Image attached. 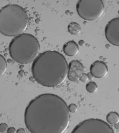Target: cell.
Masks as SVG:
<instances>
[{"mask_svg": "<svg viewBox=\"0 0 119 133\" xmlns=\"http://www.w3.org/2000/svg\"><path fill=\"white\" fill-rule=\"evenodd\" d=\"M118 14H119V11H118Z\"/></svg>", "mask_w": 119, "mask_h": 133, "instance_id": "obj_22", "label": "cell"}, {"mask_svg": "<svg viewBox=\"0 0 119 133\" xmlns=\"http://www.w3.org/2000/svg\"><path fill=\"white\" fill-rule=\"evenodd\" d=\"M70 118L66 103L54 94L38 96L29 102L24 113L25 125L31 133H63Z\"/></svg>", "mask_w": 119, "mask_h": 133, "instance_id": "obj_1", "label": "cell"}, {"mask_svg": "<svg viewBox=\"0 0 119 133\" xmlns=\"http://www.w3.org/2000/svg\"><path fill=\"white\" fill-rule=\"evenodd\" d=\"M88 78L90 79H92L93 78V76L91 75V73H89L88 74Z\"/></svg>", "mask_w": 119, "mask_h": 133, "instance_id": "obj_21", "label": "cell"}, {"mask_svg": "<svg viewBox=\"0 0 119 133\" xmlns=\"http://www.w3.org/2000/svg\"><path fill=\"white\" fill-rule=\"evenodd\" d=\"M88 79L89 78L88 77V75L84 73L82 75V76L80 78V80L82 82H84L88 81Z\"/></svg>", "mask_w": 119, "mask_h": 133, "instance_id": "obj_17", "label": "cell"}, {"mask_svg": "<svg viewBox=\"0 0 119 133\" xmlns=\"http://www.w3.org/2000/svg\"><path fill=\"white\" fill-rule=\"evenodd\" d=\"M104 3L101 0H81L76 4V11L81 18L86 21L98 19L104 12Z\"/></svg>", "mask_w": 119, "mask_h": 133, "instance_id": "obj_5", "label": "cell"}, {"mask_svg": "<svg viewBox=\"0 0 119 133\" xmlns=\"http://www.w3.org/2000/svg\"><path fill=\"white\" fill-rule=\"evenodd\" d=\"M85 68L82 63L77 60H73L69 65L67 78L70 81L76 82L84 74Z\"/></svg>", "mask_w": 119, "mask_h": 133, "instance_id": "obj_8", "label": "cell"}, {"mask_svg": "<svg viewBox=\"0 0 119 133\" xmlns=\"http://www.w3.org/2000/svg\"><path fill=\"white\" fill-rule=\"evenodd\" d=\"M40 49V44L35 36L24 33L13 38L9 45V53L15 62L27 64L35 60Z\"/></svg>", "mask_w": 119, "mask_h": 133, "instance_id": "obj_4", "label": "cell"}, {"mask_svg": "<svg viewBox=\"0 0 119 133\" xmlns=\"http://www.w3.org/2000/svg\"><path fill=\"white\" fill-rule=\"evenodd\" d=\"M105 34L110 44L119 46V18H115L109 22L105 27Z\"/></svg>", "mask_w": 119, "mask_h": 133, "instance_id": "obj_7", "label": "cell"}, {"mask_svg": "<svg viewBox=\"0 0 119 133\" xmlns=\"http://www.w3.org/2000/svg\"><path fill=\"white\" fill-rule=\"evenodd\" d=\"M1 62V74L2 75L5 73L7 69V63L6 60L2 55L0 56Z\"/></svg>", "mask_w": 119, "mask_h": 133, "instance_id": "obj_14", "label": "cell"}, {"mask_svg": "<svg viewBox=\"0 0 119 133\" xmlns=\"http://www.w3.org/2000/svg\"><path fill=\"white\" fill-rule=\"evenodd\" d=\"M32 74L38 83L46 87L61 84L67 76L69 65L63 54L54 50L40 54L32 63Z\"/></svg>", "mask_w": 119, "mask_h": 133, "instance_id": "obj_2", "label": "cell"}, {"mask_svg": "<svg viewBox=\"0 0 119 133\" xmlns=\"http://www.w3.org/2000/svg\"><path fill=\"white\" fill-rule=\"evenodd\" d=\"M69 112L71 113H75L77 110V106L75 104H71L68 106Z\"/></svg>", "mask_w": 119, "mask_h": 133, "instance_id": "obj_15", "label": "cell"}, {"mask_svg": "<svg viewBox=\"0 0 119 133\" xmlns=\"http://www.w3.org/2000/svg\"><path fill=\"white\" fill-rule=\"evenodd\" d=\"M107 122L109 124L115 125L119 122V115L115 111H112L107 115Z\"/></svg>", "mask_w": 119, "mask_h": 133, "instance_id": "obj_11", "label": "cell"}, {"mask_svg": "<svg viewBox=\"0 0 119 133\" xmlns=\"http://www.w3.org/2000/svg\"><path fill=\"white\" fill-rule=\"evenodd\" d=\"M16 133H25V129H19L17 130Z\"/></svg>", "mask_w": 119, "mask_h": 133, "instance_id": "obj_19", "label": "cell"}, {"mask_svg": "<svg viewBox=\"0 0 119 133\" xmlns=\"http://www.w3.org/2000/svg\"><path fill=\"white\" fill-rule=\"evenodd\" d=\"M86 90L90 93H94L97 91L98 87L94 82L91 81L87 84L86 87Z\"/></svg>", "mask_w": 119, "mask_h": 133, "instance_id": "obj_13", "label": "cell"}, {"mask_svg": "<svg viewBox=\"0 0 119 133\" xmlns=\"http://www.w3.org/2000/svg\"><path fill=\"white\" fill-rule=\"evenodd\" d=\"M71 133H114L107 123L100 119L91 118L76 126Z\"/></svg>", "mask_w": 119, "mask_h": 133, "instance_id": "obj_6", "label": "cell"}, {"mask_svg": "<svg viewBox=\"0 0 119 133\" xmlns=\"http://www.w3.org/2000/svg\"><path fill=\"white\" fill-rule=\"evenodd\" d=\"M81 28L78 23L73 22L70 23L68 26V31L72 35H77L80 32Z\"/></svg>", "mask_w": 119, "mask_h": 133, "instance_id": "obj_12", "label": "cell"}, {"mask_svg": "<svg viewBox=\"0 0 119 133\" xmlns=\"http://www.w3.org/2000/svg\"><path fill=\"white\" fill-rule=\"evenodd\" d=\"M115 128L117 130H119V123H116L115 124Z\"/></svg>", "mask_w": 119, "mask_h": 133, "instance_id": "obj_20", "label": "cell"}, {"mask_svg": "<svg viewBox=\"0 0 119 133\" xmlns=\"http://www.w3.org/2000/svg\"><path fill=\"white\" fill-rule=\"evenodd\" d=\"M8 129V125L5 123H2L0 125V132L2 133L7 132Z\"/></svg>", "mask_w": 119, "mask_h": 133, "instance_id": "obj_16", "label": "cell"}, {"mask_svg": "<svg viewBox=\"0 0 119 133\" xmlns=\"http://www.w3.org/2000/svg\"><path fill=\"white\" fill-rule=\"evenodd\" d=\"M7 133H15L16 130L15 128L14 127H10L8 129V131L7 132Z\"/></svg>", "mask_w": 119, "mask_h": 133, "instance_id": "obj_18", "label": "cell"}, {"mask_svg": "<svg viewBox=\"0 0 119 133\" xmlns=\"http://www.w3.org/2000/svg\"><path fill=\"white\" fill-rule=\"evenodd\" d=\"M90 71L93 77L100 79L106 76L108 73V68L104 62L97 61L91 65Z\"/></svg>", "mask_w": 119, "mask_h": 133, "instance_id": "obj_9", "label": "cell"}, {"mask_svg": "<svg viewBox=\"0 0 119 133\" xmlns=\"http://www.w3.org/2000/svg\"><path fill=\"white\" fill-rule=\"evenodd\" d=\"M63 52L67 56H73L76 55L79 51V46L73 41L67 42L63 47Z\"/></svg>", "mask_w": 119, "mask_h": 133, "instance_id": "obj_10", "label": "cell"}, {"mask_svg": "<svg viewBox=\"0 0 119 133\" xmlns=\"http://www.w3.org/2000/svg\"><path fill=\"white\" fill-rule=\"evenodd\" d=\"M29 18L25 9L15 4L3 7L0 12V31L7 37L17 36L27 28Z\"/></svg>", "mask_w": 119, "mask_h": 133, "instance_id": "obj_3", "label": "cell"}]
</instances>
